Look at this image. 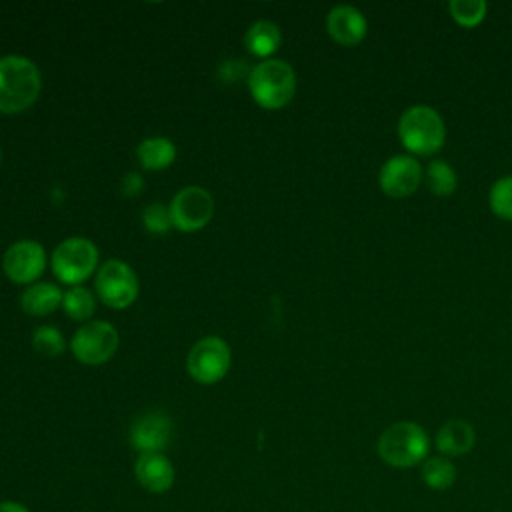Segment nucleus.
I'll list each match as a JSON object with an SVG mask.
<instances>
[{
	"label": "nucleus",
	"mask_w": 512,
	"mask_h": 512,
	"mask_svg": "<svg viewBox=\"0 0 512 512\" xmlns=\"http://www.w3.org/2000/svg\"><path fill=\"white\" fill-rule=\"evenodd\" d=\"M42 76L38 66L18 54L0 56V112L20 114L40 96Z\"/></svg>",
	"instance_id": "nucleus-1"
},
{
	"label": "nucleus",
	"mask_w": 512,
	"mask_h": 512,
	"mask_svg": "<svg viewBox=\"0 0 512 512\" xmlns=\"http://www.w3.org/2000/svg\"><path fill=\"white\" fill-rule=\"evenodd\" d=\"M248 90L264 110H280L296 94V74L286 60L268 58L250 70Z\"/></svg>",
	"instance_id": "nucleus-2"
},
{
	"label": "nucleus",
	"mask_w": 512,
	"mask_h": 512,
	"mask_svg": "<svg viewBox=\"0 0 512 512\" xmlns=\"http://www.w3.org/2000/svg\"><path fill=\"white\" fill-rule=\"evenodd\" d=\"M378 456L394 468H412L428 458L430 440L416 422H394L378 438Z\"/></svg>",
	"instance_id": "nucleus-3"
},
{
	"label": "nucleus",
	"mask_w": 512,
	"mask_h": 512,
	"mask_svg": "<svg viewBox=\"0 0 512 512\" xmlns=\"http://www.w3.org/2000/svg\"><path fill=\"white\" fill-rule=\"evenodd\" d=\"M398 136L412 154L428 156L442 148L446 128L440 114L430 106H410L398 120Z\"/></svg>",
	"instance_id": "nucleus-4"
},
{
	"label": "nucleus",
	"mask_w": 512,
	"mask_h": 512,
	"mask_svg": "<svg viewBox=\"0 0 512 512\" xmlns=\"http://www.w3.org/2000/svg\"><path fill=\"white\" fill-rule=\"evenodd\" d=\"M54 276L68 286H80L98 268V248L84 236L64 238L52 252Z\"/></svg>",
	"instance_id": "nucleus-5"
},
{
	"label": "nucleus",
	"mask_w": 512,
	"mask_h": 512,
	"mask_svg": "<svg viewBox=\"0 0 512 512\" xmlns=\"http://www.w3.org/2000/svg\"><path fill=\"white\" fill-rule=\"evenodd\" d=\"M94 288H96L98 298L108 308H114V310H124L128 306H132L140 292L136 272L126 262L116 260V258L106 260L98 268Z\"/></svg>",
	"instance_id": "nucleus-6"
},
{
	"label": "nucleus",
	"mask_w": 512,
	"mask_h": 512,
	"mask_svg": "<svg viewBox=\"0 0 512 512\" xmlns=\"http://www.w3.org/2000/svg\"><path fill=\"white\" fill-rule=\"evenodd\" d=\"M232 364V352L224 338L204 336L188 352L186 368L188 374L204 386L220 382Z\"/></svg>",
	"instance_id": "nucleus-7"
},
{
	"label": "nucleus",
	"mask_w": 512,
	"mask_h": 512,
	"mask_svg": "<svg viewBox=\"0 0 512 512\" xmlns=\"http://www.w3.org/2000/svg\"><path fill=\"white\" fill-rule=\"evenodd\" d=\"M118 344V330L104 320H92L82 324L70 340L72 354L86 366H100L108 362L116 354Z\"/></svg>",
	"instance_id": "nucleus-8"
},
{
	"label": "nucleus",
	"mask_w": 512,
	"mask_h": 512,
	"mask_svg": "<svg viewBox=\"0 0 512 512\" xmlns=\"http://www.w3.org/2000/svg\"><path fill=\"white\" fill-rule=\"evenodd\" d=\"M168 208L172 228L180 232H198L214 216V198L202 186H186L174 194Z\"/></svg>",
	"instance_id": "nucleus-9"
},
{
	"label": "nucleus",
	"mask_w": 512,
	"mask_h": 512,
	"mask_svg": "<svg viewBox=\"0 0 512 512\" xmlns=\"http://www.w3.org/2000/svg\"><path fill=\"white\" fill-rule=\"evenodd\" d=\"M46 268V252L36 240H18L4 252L2 270L16 284H30Z\"/></svg>",
	"instance_id": "nucleus-10"
},
{
	"label": "nucleus",
	"mask_w": 512,
	"mask_h": 512,
	"mask_svg": "<svg viewBox=\"0 0 512 512\" xmlns=\"http://www.w3.org/2000/svg\"><path fill=\"white\" fill-rule=\"evenodd\" d=\"M174 438V422L166 412L150 410L130 426V444L144 452H162Z\"/></svg>",
	"instance_id": "nucleus-11"
},
{
	"label": "nucleus",
	"mask_w": 512,
	"mask_h": 512,
	"mask_svg": "<svg viewBox=\"0 0 512 512\" xmlns=\"http://www.w3.org/2000/svg\"><path fill=\"white\" fill-rule=\"evenodd\" d=\"M422 166L412 156H392L388 158L378 174V186L386 196L406 198L416 192L422 182Z\"/></svg>",
	"instance_id": "nucleus-12"
},
{
	"label": "nucleus",
	"mask_w": 512,
	"mask_h": 512,
	"mask_svg": "<svg viewBox=\"0 0 512 512\" xmlns=\"http://www.w3.org/2000/svg\"><path fill=\"white\" fill-rule=\"evenodd\" d=\"M330 38L342 46H356L364 40L368 24L364 14L354 6H336L326 16Z\"/></svg>",
	"instance_id": "nucleus-13"
},
{
	"label": "nucleus",
	"mask_w": 512,
	"mask_h": 512,
	"mask_svg": "<svg viewBox=\"0 0 512 512\" xmlns=\"http://www.w3.org/2000/svg\"><path fill=\"white\" fill-rule=\"evenodd\" d=\"M138 482L148 492H166L174 484V466L162 452H144L134 464Z\"/></svg>",
	"instance_id": "nucleus-14"
},
{
	"label": "nucleus",
	"mask_w": 512,
	"mask_h": 512,
	"mask_svg": "<svg viewBox=\"0 0 512 512\" xmlns=\"http://www.w3.org/2000/svg\"><path fill=\"white\" fill-rule=\"evenodd\" d=\"M476 432L466 420H448L436 432V448L442 456H462L472 450Z\"/></svg>",
	"instance_id": "nucleus-15"
},
{
	"label": "nucleus",
	"mask_w": 512,
	"mask_h": 512,
	"mask_svg": "<svg viewBox=\"0 0 512 512\" xmlns=\"http://www.w3.org/2000/svg\"><path fill=\"white\" fill-rule=\"evenodd\" d=\"M62 298H64V292L56 284L34 282L22 292L20 306L30 316H48L62 306Z\"/></svg>",
	"instance_id": "nucleus-16"
},
{
	"label": "nucleus",
	"mask_w": 512,
	"mask_h": 512,
	"mask_svg": "<svg viewBox=\"0 0 512 512\" xmlns=\"http://www.w3.org/2000/svg\"><path fill=\"white\" fill-rule=\"evenodd\" d=\"M282 44L280 28L270 20H256L244 34V46L250 54L268 60Z\"/></svg>",
	"instance_id": "nucleus-17"
},
{
	"label": "nucleus",
	"mask_w": 512,
	"mask_h": 512,
	"mask_svg": "<svg viewBox=\"0 0 512 512\" xmlns=\"http://www.w3.org/2000/svg\"><path fill=\"white\" fill-rule=\"evenodd\" d=\"M136 158L146 170H164L176 160V146L170 138H146L136 146Z\"/></svg>",
	"instance_id": "nucleus-18"
},
{
	"label": "nucleus",
	"mask_w": 512,
	"mask_h": 512,
	"mask_svg": "<svg viewBox=\"0 0 512 512\" xmlns=\"http://www.w3.org/2000/svg\"><path fill=\"white\" fill-rule=\"evenodd\" d=\"M422 180L426 182L428 190L436 196H450L458 184L454 168L444 160H430L422 174Z\"/></svg>",
	"instance_id": "nucleus-19"
},
{
	"label": "nucleus",
	"mask_w": 512,
	"mask_h": 512,
	"mask_svg": "<svg viewBox=\"0 0 512 512\" xmlns=\"http://www.w3.org/2000/svg\"><path fill=\"white\" fill-rule=\"evenodd\" d=\"M422 480L432 490H448L456 480V468L446 456H430L422 464Z\"/></svg>",
	"instance_id": "nucleus-20"
},
{
	"label": "nucleus",
	"mask_w": 512,
	"mask_h": 512,
	"mask_svg": "<svg viewBox=\"0 0 512 512\" xmlns=\"http://www.w3.org/2000/svg\"><path fill=\"white\" fill-rule=\"evenodd\" d=\"M62 308L66 312V316H70L72 320L84 322L88 318H92L94 310H96V298L94 294L86 288V286H70L64 292L62 298Z\"/></svg>",
	"instance_id": "nucleus-21"
},
{
	"label": "nucleus",
	"mask_w": 512,
	"mask_h": 512,
	"mask_svg": "<svg viewBox=\"0 0 512 512\" xmlns=\"http://www.w3.org/2000/svg\"><path fill=\"white\" fill-rule=\"evenodd\" d=\"M488 4L484 0H452L448 4V12L456 24L464 28L478 26L486 16Z\"/></svg>",
	"instance_id": "nucleus-22"
},
{
	"label": "nucleus",
	"mask_w": 512,
	"mask_h": 512,
	"mask_svg": "<svg viewBox=\"0 0 512 512\" xmlns=\"http://www.w3.org/2000/svg\"><path fill=\"white\" fill-rule=\"evenodd\" d=\"M32 346L38 354L54 358L66 350V340L56 326H38L32 332Z\"/></svg>",
	"instance_id": "nucleus-23"
},
{
	"label": "nucleus",
	"mask_w": 512,
	"mask_h": 512,
	"mask_svg": "<svg viewBox=\"0 0 512 512\" xmlns=\"http://www.w3.org/2000/svg\"><path fill=\"white\" fill-rule=\"evenodd\" d=\"M488 204L498 218L512 220V176H502L492 184Z\"/></svg>",
	"instance_id": "nucleus-24"
},
{
	"label": "nucleus",
	"mask_w": 512,
	"mask_h": 512,
	"mask_svg": "<svg viewBox=\"0 0 512 512\" xmlns=\"http://www.w3.org/2000/svg\"><path fill=\"white\" fill-rule=\"evenodd\" d=\"M142 224L152 234H164L172 228L170 208L162 202H152L142 210Z\"/></svg>",
	"instance_id": "nucleus-25"
},
{
	"label": "nucleus",
	"mask_w": 512,
	"mask_h": 512,
	"mask_svg": "<svg viewBox=\"0 0 512 512\" xmlns=\"http://www.w3.org/2000/svg\"><path fill=\"white\" fill-rule=\"evenodd\" d=\"M120 190L124 196L128 198H134V196H140L142 190H144V178L138 174V172H128L122 182H120Z\"/></svg>",
	"instance_id": "nucleus-26"
},
{
	"label": "nucleus",
	"mask_w": 512,
	"mask_h": 512,
	"mask_svg": "<svg viewBox=\"0 0 512 512\" xmlns=\"http://www.w3.org/2000/svg\"><path fill=\"white\" fill-rule=\"evenodd\" d=\"M0 512H28V510L18 502H0Z\"/></svg>",
	"instance_id": "nucleus-27"
},
{
	"label": "nucleus",
	"mask_w": 512,
	"mask_h": 512,
	"mask_svg": "<svg viewBox=\"0 0 512 512\" xmlns=\"http://www.w3.org/2000/svg\"><path fill=\"white\" fill-rule=\"evenodd\" d=\"M0 160H2V150H0Z\"/></svg>",
	"instance_id": "nucleus-28"
}]
</instances>
